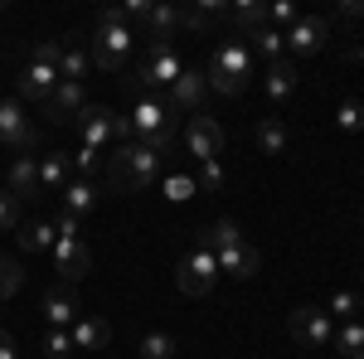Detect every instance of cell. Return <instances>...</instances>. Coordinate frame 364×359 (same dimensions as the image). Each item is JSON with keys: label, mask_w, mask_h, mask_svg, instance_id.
<instances>
[{"label": "cell", "mask_w": 364, "mask_h": 359, "mask_svg": "<svg viewBox=\"0 0 364 359\" xmlns=\"http://www.w3.org/2000/svg\"><path fill=\"white\" fill-rule=\"evenodd\" d=\"M185 146H190L195 161H219V156H224V127H219L209 112H195V117L185 122Z\"/></svg>", "instance_id": "obj_9"}, {"label": "cell", "mask_w": 364, "mask_h": 359, "mask_svg": "<svg viewBox=\"0 0 364 359\" xmlns=\"http://www.w3.org/2000/svg\"><path fill=\"white\" fill-rule=\"evenodd\" d=\"M336 127L345 132V136L364 132V102H340V112H336Z\"/></svg>", "instance_id": "obj_34"}, {"label": "cell", "mask_w": 364, "mask_h": 359, "mask_svg": "<svg viewBox=\"0 0 364 359\" xmlns=\"http://www.w3.org/2000/svg\"><path fill=\"white\" fill-rule=\"evenodd\" d=\"M340 20H364V0H340Z\"/></svg>", "instance_id": "obj_44"}, {"label": "cell", "mask_w": 364, "mask_h": 359, "mask_svg": "<svg viewBox=\"0 0 364 359\" xmlns=\"http://www.w3.org/2000/svg\"><path fill=\"white\" fill-rule=\"evenodd\" d=\"M54 223H44V219H34V223H25L20 228V248L25 252H44V248H54Z\"/></svg>", "instance_id": "obj_31"}, {"label": "cell", "mask_w": 364, "mask_h": 359, "mask_svg": "<svg viewBox=\"0 0 364 359\" xmlns=\"http://www.w3.org/2000/svg\"><path fill=\"white\" fill-rule=\"evenodd\" d=\"M233 243H243V233H238V228H233L228 219L209 223V228L199 233V248H209V252H224V248H233Z\"/></svg>", "instance_id": "obj_30"}, {"label": "cell", "mask_w": 364, "mask_h": 359, "mask_svg": "<svg viewBox=\"0 0 364 359\" xmlns=\"http://www.w3.org/2000/svg\"><path fill=\"white\" fill-rule=\"evenodd\" d=\"M156 175H161V156L151 151V146H141V141H132V146H117L112 161H107V180H112L122 194H141L156 185Z\"/></svg>", "instance_id": "obj_1"}, {"label": "cell", "mask_w": 364, "mask_h": 359, "mask_svg": "<svg viewBox=\"0 0 364 359\" xmlns=\"http://www.w3.org/2000/svg\"><path fill=\"white\" fill-rule=\"evenodd\" d=\"M58 58H63V39H44V44L29 49V63H54L58 68Z\"/></svg>", "instance_id": "obj_41"}, {"label": "cell", "mask_w": 364, "mask_h": 359, "mask_svg": "<svg viewBox=\"0 0 364 359\" xmlns=\"http://www.w3.org/2000/svg\"><path fill=\"white\" fill-rule=\"evenodd\" d=\"M20 282H25V267L15 257H0V301H10L20 291Z\"/></svg>", "instance_id": "obj_33"}, {"label": "cell", "mask_w": 364, "mask_h": 359, "mask_svg": "<svg viewBox=\"0 0 364 359\" xmlns=\"http://www.w3.org/2000/svg\"><path fill=\"white\" fill-rule=\"evenodd\" d=\"M68 335H73V350H102V345L112 340V331H107L102 316H78V321L68 326Z\"/></svg>", "instance_id": "obj_19"}, {"label": "cell", "mask_w": 364, "mask_h": 359, "mask_svg": "<svg viewBox=\"0 0 364 359\" xmlns=\"http://www.w3.org/2000/svg\"><path fill=\"white\" fill-rule=\"evenodd\" d=\"M199 190H224V166H219V161H199V180H195Z\"/></svg>", "instance_id": "obj_39"}, {"label": "cell", "mask_w": 364, "mask_h": 359, "mask_svg": "<svg viewBox=\"0 0 364 359\" xmlns=\"http://www.w3.org/2000/svg\"><path fill=\"white\" fill-rule=\"evenodd\" d=\"M0 359H20V350H15V340L0 331Z\"/></svg>", "instance_id": "obj_45"}, {"label": "cell", "mask_w": 364, "mask_h": 359, "mask_svg": "<svg viewBox=\"0 0 364 359\" xmlns=\"http://www.w3.org/2000/svg\"><path fill=\"white\" fill-rule=\"evenodd\" d=\"M112 117L117 112H107V107H92L87 102L73 122H78V136H83V146H92V151H102L107 141H112Z\"/></svg>", "instance_id": "obj_15"}, {"label": "cell", "mask_w": 364, "mask_h": 359, "mask_svg": "<svg viewBox=\"0 0 364 359\" xmlns=\"http://www.w3.org/2000/svg\"><path fill=\"white\" fill-rule=\"evenodd\" d=\"M228 20L224 0H195V5H180V29H195V34H209L214 25Z\"/></svg>", "instance_id": "obj_16"}, {"label": "cell", "mask_w": 364, "mask_h": 359, "mask_svg": "<svg viewBox=\"0 0 364 359\" xmlns=\"http://www.w3.org/2000/svg\"><path fill=\"white\" fill-rule=\"evenodd\" d=\"M287 331H291L296 345H311V350L336 345V321H331L321 306H296V311L287 316Z\"/></svg>", "instance_id": "obj_7"}, {"label": "cell", "mask_w": 364, "mask_h": 359, "mask_svg": "<svg viewBox=\"0 0 364 359\" xmlns=\"http://www.w3.org/2000/svg\"><path fill=\"white\" fill-rule=\"evenodd\" d=\"M219 257V272L238 277V282H248V277H257V267H262V257H257V248L252 243H233V248L214 252Z\"/></svg>", "instance_id": "obj_18"}, {"label": "cell", "mask_w": 364, "mask_h": 359, "mask_svg": "<svg viewBox=\"0 0 364 359\" xmlns=\"http://www.w3.org/2000/svg\"><path fill=\"white\" fill-rule=\"evenodd\" d=\"M204 78H209V87L214 92H224V97H238L243 87H248L252 78V49L248 44H219L214 49V58H209V68H204Z\"/></svg>", "instance_id": "obj_2"}, {"label": "cell", "mask_w": 364, "mask_h": 359, "mask_svg": "<svg viewBox=\"0 0 364 359\" xmlns=\"http://www.w3.org/2000/svg\"><path fill=\"white\" fill-rule=\"evenodd\" d=\"M331 321H360V311H364V301H360V291H350V286H340V291H331V301L321 306Z\"/></svg>", "instance_id": "obj_27"}, {"label": "cell", "mask_w": 364, "mask_h": 359, "mask_svg": "<svg viewBox=\"0 0 364 359\" xmlns=\"http://www.w3.org/2000/svg\"><path fill=\"white\" fill-rule=\"evenodd\" d=\"M132 44H136V34L127 25H97L92 29V63L102 73H122L132 58Z\"/></svg>", "instance_id": "obj_5"}, {"label": "cell", "mask_w": 364, "mask_h": 359, "mask_svg": "<svg viewBox=\"0 0 364 359\" xmlns=\"http://www.w3.org/2000/svg\"><path fill=\"white\" fill-rule=\"evenodd\" d=\"M87 63H92V54H87L83 44H78V34H63V58H58V78H63V83H83Z\"/></svg>", "instance_id": "obj_20"}, {"label": "cell", "mask_w": 364, "mask_h": 359, "mask_svg": "<svg viewBox=\"0 0 364 359\" xmlns=\"http://www.w3.org/2000/svg\"><path fill=\"white\" fill-rule=\"evenodd\" d=\"M228 25H238L243 34L267 25V5H257V0H238V5H228Z\"/></svg>", "instance_id": "obj_28"}, {"label": "cell", "mask_w": 364, "mask_h": 359, "mask_svg": "<svg viewBox=\"0 0 364 359\" xmlns=\"http://www.w3.org/2000/svg\"><path fill=\"white\" fill-rule=\"evenodd\" d=\"M262 87H267V97H272V102H287V97L296 92V63H291V58L267 63V78H262Z\"/></svg>", "instance_id": "obj_23"}, {"label": "cell", "mask_w": 364, "mask_h": 359, "mask_svg": "<svg viewBox=\"0 0 364 359\" xmlns=\"http://www.w3.org/2000/svg\"><path fill=\"white\" fill-rule=\"evenodd\" d=\"M180 73H185V58H180V49H175V39H151V54H146V63H141V73H136L141 97L170 92Z\"/></svg>", "instance_id": "obj_4"}, {"label": "cell", "mask_w": 364, "mask_h": 359, "mask_svg": "<svg viewBox=\"0 0 364 359\" xmlns=\"http://www.w3.org/2000/svg\"><path fill=\"white\" fill-rule=\"evenodd\" d=\"M54 87H58L54 63H29L25 73H20V97H25V102H39V107H44V102L54 97Z\"/></svg>", "instance_id": "obj_14"}, {"label": "cell", "mask_w": 364, "mask_h": 359, "mask_svg": "<svg viewBox=\"0 0 364 359\" xmlns=\"http://www.w3.org/2000/svg\"><path fill=\"white\" fill-rule=\"evenodd\" d=\"M180 34V5H151V15H146V39H175Z\"/></svg>", "instance_id": "obj_22"}, {"label": "cell", "mask_w": 364, "mask_h": 359, "mask_svg": "<svg viewBox=\"0 0 364 359\" xmlns=\"http://www.w3.org/2000/svg\"><path fill=\"white\" fill-rule=\"evenodd\" d=\"M214 277H219V257L195 243V252H185L180 267H175V286H180L185 296H204V291L214 286Z\"/></svg>", "instance_id": "obj_6"}, {"label": "cell", "mask_w": 364, "mask_h": 359, "mask_svg": "<svg viewBox=\"0 0 364 359\" xmlns=\"http://www.w3.org/2000/svg\"><path fill=\"white\" fill-rule=\"evenodd\" d=\"M34 141H39V132H34V122L25 117V102L20 97H0V146H15V151H34Z\"/></svg>", "instance_id": "obj_8"}, {"label": "cell", "mask_w": 364, "mask_h": 359, "mask_svg": "<svg viewBox=\"0 0 364 359\" xmlns=\"http://www.w3.org/2000/svg\"><path fill=\"white\" fill-rule=\"evenodd\" d=\"M10 194L15 199H34L39 194V156H15V166H10Z\"/></svg>", "instance_id": "obj_21"}, {"label": "cell", "mask_w": 364, "mask_h": 359, "mask_svg": "<svg viewBox=\"0 0 364 359\" xmlns=\"http://www.w3.org/2000/svg\"><path fill=\"white\" fill-rule=\"evenodd\" d=\"M287 34V54H321L326 49V39H331V25L321 20V15H301L291 29H282Z\"/></svg>", "instance_id": "obj_11"}, {"label": "cell", "mask_w": 364, "mask_h": 359, "mask_svg": "<svg viewBox=\"0 0 364 359\" xmlns=\"http://www.w3.org/2000/svg\"><path fill=\"white\" fill-rule=\"evenodd\" d=\"M296 20H301V10H296V5H291V0H272V5H267V25L277 29V25H296Z\"/></svg>", "instance_id": "obj_37"}, {"label": "cell", "mask_w": 364, "mask_h": 359, "mask_svg": "<svg viewBox=\"0 0 364 359\" xmlns=\"http://www.w3.org/2000/svg\"><path fill=\"white\" fill-rule=\"evenodd\" d=\"M73 355V335L68 331H44V359H68Z\"/></svg>", "instance_id": "obj_36"}, {"label": "cell", "mask_w": 364, "mask_h": 359, "mask_svg": "<svg viewBox=\"0 0 364 359\" xmlns=\"http://www.w3.org/2000/svg\"><path fill=\"white\" fill-rule=\"evenodd\" d=\"M141 359H175V340L161 335V331H151L141 340Z\"/></svg>", "instance_id": "obj_35"}, {"label": "cell", "mask_w": 364, "mask_h": 359, "mask_svg": "<svg viewBox=\"0 0 364 359\" xmlns=\"http://www.w3.org/2000/svg\"><path fill=\"white\" fill-rule=\"evenodd\" d=\"M204 97H209V78H204L199 68H185V73L175 78V87L166 92V102L175 112H199V107H204Z\"/></svg>", "instance_id": "obj_12"}, {"label": "cell", "mask_w": 364, "mask_h": 359, "mask_svg": "<svg viewBox=\"0 0 364 359\" xmlns=\"http://www.w3.org/2000/svg\"><path fill=\"white\" fill-rule=\"evenodd\" d=\"M195 190H199L195 175H170V180H166V199H175V204H185Z\"/></svg>", "instance_id": "obj_40"}, {"label": "cell", "mask_w": 364, "mask_h": 359, "mask_svg": "<svg viewBox=\"0 0 364 359\" xmlns=\"http://www.w3.org/2000/svg\"><path fill=\"white\" fill-rule=\"evenodd\" d=\"M83 107H87V97H83V83H63V78H58L54 97L44 102V117H49L54 127H63V122H73V117H78Z\"/></svg>", "instance_id": "obj_13"}, {"label": "cell", "mask_w": 364, "mask_h": 359, "mask_svg": "<svg viewBox=\"0 0 364 359\" xmlns=\"http://www.w3.org/2000/svg\"><path fill=\"white\" fill-rule=\"evenodd\" d=\"M336 345H340L345 359H364V326L360 321H345V326L336 331Z\"/></svg>", "instance_id": "obj_32"}, {"label": "cell", "mask_w": 364, "mask_h": 359, "mask_svg": "<svg viewBox=\"0 0 364 359\" xmlns=\"http://www.w3.org/2000/svg\"><path fill=\"white\" fill-rule=\"evenodd\" d=\"M68 161H73V170H83V175H87V170H97V166H102V151L83 146V151H78V156H68Z\"/></svg>", "instance_id": "obj_42"}, {"label": "cell", "mask_w": 364, "mask_h": 359, "mask_svg": "<svg viewBox=\"0 0 364 359\" xmlns=\"http://www.w3.org/2000/svg\"><path fill=\"white\" fill-rule=\"evenodd\" d=\"M39 316H44V326L49 331H68L73 321H78V301L58 286V291H44V301H39Z\"/></svg>", "instance_id": "obj_17"}, {"label": "cell", "mask_w": 364, "mask_h": 359, "mask_svg": "<svg viewBox=\"0 0 364 359\" xmlns=\"http://www.w3.org/2000/svg\"><path fill=\"white\" fill-rule=\"evenodd\" d=\"M248 49H252V54H262L267 63H282V58H287V34L272 29V25H262V29H252V34H248Z\"/></svg>", "instance_id": "obj_25"}, {"label": "cell", "mask_w": 364, "mask_h": 359, "mask_svg": "<svg viewBox=\"0 0 364 359\" xmlns=\"http://www.w3.org/2000/svg\"><path fill=\"white\" fill-rule=\"evenodd\" d=\"M10 228H20V199L0 190V233H10Z\"/></svg>", "instance_id": "obj_38"}, {"label": "cell", "mask_w": 364, "mask_h": 359, "mask_svg": "<svg viewBox=\"0 0 364 359\" xmlns=\"http://www.w3.org/2000/svg\"><path fill=\"white\" fill-rule=\"evenodd\" d=\"M132 127H136L141 146H151L156 156H166V146L175 141V127H180V112L170 107L166 97H141L136 112H132Z\"/></svg>", "instance_id": "obj_3"}, {"label": "cell", "mask_w": 364, "mask_h": 359, "mask_svg": "<svg viewBox=\"0 0 364 359\" xmlns=\"http://www.w3.org/2000/svg\"><path fill=\"white\" fill-rule=\"evenodd\" d=\"M68 175H73V161L63 151L39 156V190H68Z\"/></svg>", "instance_id": "obj_24"}, {"label": "cell", "mask_w": 364, "mask_h": 359, "mask_svg": "<svg viewBox=\"0 0 364 359\" xmlns=\"http://www.w3.org/2000/svg\"><path fill=\"white\" fill-rule=\"evenodd\" d=\"M54 233H58V238H78V219H73V214H58Z\"/></svg>", "instance_id": "obj_43"}, {"label": "cell", "mask_w": 364, "mask_h": 359, "mask_svg": "<svg viewBox=\"0 0 364 359\" xmlns=\"http://www.w3.org/2000/svg\"><path fill=\"white\" fill-rule=\"evenodd\" d=\"M257 146H262L267 156H287L291 136H287V127H282L277 117H262V122H257Z\"/></svg>", "instance_id": "obj_29"}, {"label": "cell", "mask_w": 364, "mask_h": 359, "mask_svg": "<svg viewBox=\"0 0 364 359\" xmlns=\"http://www.w3.org/2000/svg\"><path fill=\"white\" fill-rule=\"evenodd\" d=\"M97 185H87V180H73L68 190H63V214H73V219H83V214H92L97 209Z\"/></svg>", "instance_id": "obj_26"}, {"label": "cell", "mask_w": 364, "mask_h": 359, "mask_svg": "<svg viewBox=\"0 0 364 359\" xmlns=\"http://www.w3.org/2000/svg\"><path fill=\"white\" fill-rule=\"evenodd\" d=\"M54 272L63 277V286H73V282H83L87 267H92V252H87L83 238H54Z\"/></svg>", "instance_id": "obj_10"}]
</instances>
